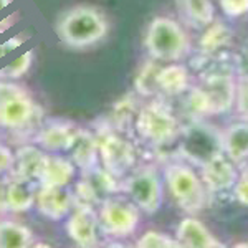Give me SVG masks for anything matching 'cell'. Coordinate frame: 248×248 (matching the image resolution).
I'll return each instance as SVG.
<instances>
[{
  "label": "cell",
  "mask_w": 248,
  "mask_h": 248,
  "mask_svg": "<svg viewBox=\"0 0 248 248\" xmlns=\"http://www.w3.org/2000/svg\"><path fill=\"white\" fill-rule=\"evenodd\" d=\"M212 248H225V247H223V245H222V243L215 242V245H214V247H212Z\"/></svg>",
  "instance_id": "f35d334b"
},
{
  "label": "cell",
  "mask_w": 248,
  "mask_h": 248,
  "mask_svg": "<svg viewBox=\"0 0 248 248\" xmlns=\"http://www.w3.org/2000/svg\"><path fill=\"white\" fill-rule=\"evenodd\" d=\"M99 227L109 237H127L138 229L141 214L133 201L121 197H106L99 203Z\"/></svg>",
  "instance_id": "52a82bcc"
},
{
  "label": "cell",
  "mask_w": 248,
  "mask_h": 248,
  "mask_svg": "<svg viewBox=\"0 0 248 248\" xmlns=\"http://www.w3.org/2000/svg\"><path fill=\"white\" fill-rule=\"evenodd\" d=\"M37 190L33 182L10 179L7 190V205L10 212H27L35 205Z\"/></svg>",
  "instance_id": "ffe728a7"
},
{
  "label": "cell",
  "mask_w": 248,
  "mask_h": 248,
  "mask_svg": "<svg viewBox=\"0 0 248 248\" xmlns=\"http://www.w3.org/2000/svg\"><path fill=\"white\" fill-rule=\"evenodd\" d=\"M136 248H184L177 238H172L162 232L149 230L136 243Z\"/></svg>",
  "instance_id": "cb8c5ba5"
},
{
  "label": "cell",
  "mask_w": 248,
  "mask_h": 248,
  "mask_svg": "<svg viewBox=\"0 0 248 248\" xmlns=\"http://www.w3.org/2000/svg\"><path fill=\"white\" fill-rule=\"evenodd\" d=\"M40 114V108L25 88L0 81V127L25 129Z\"/></svg>",
  "instance_id": "3957f363"
},
{
  "label": "cell",
  "mask_w": 248,
  "mask_h": 248,
  "mask_svg": "<svg viewBox=\"0 0 248 248\" xmlns=\"http://www.w3.org/2000/svg\"><path fill=\"white\" fill-rule=\"evenodd\" d=\"M144 45L154 60L177 62L189 50V38L175 20L155 17L147 27Z\"/></svg>",
  "instance_id": "7a4b0ae2"
},
{
  "label": "cell",
  "mask_w": 248,
  "mask_h": 248,
  "mask_svg": "<svg viewBox=\"0 0 248 248\" xmlns=\"http://www.w3.org/2000/svg\"><path fill=\"white\" fill-rule=\"evenodd\" d=\"M155 75L157 71L153 73V65H147L144 70L139 73L138 79H136V88L141 94H151L154 91V88L157 86L155 83Z\"/></svg>",
  "instance_id": "4316f807"
},
{
  "label": "cell",
  "mask_w": 248,
  "mask_h": 248,
  "mask_svg": "<svg viewBox=\"0 0 248 248\" xmlns=\"http://www.w3.org/2000/svg\"><path fill=\"white\" fill-rule=\"evenodd\" d=\"M223 154L233 162L248 159V123L232 124L225 133H222Z\"/></svg>",
  "instance_id": "d6986e66"
},
{
  "label": "cell",
  "mask_w": 248,
  "mask_h": 248,
  "mask_svg": "<svg viewBox=\"0 0 248 248\" xmlns=\"http://www.w3.org/2000/svg\"><path fill=\"white\" fill-rule=\"evenodd\" d=\"M105 248H127L124 243H119V242H114V243H109L108 247H105Z\"/></svg>",
  "instance_id": "8d00e7d4"
},
{
  "label": "cell",
  "mask_w": 248,
  "mask_h": 248,
  "mask_svg": "<svg viewBox=\"0 0 248 248\" xmlns=\"http://www.w3.org/2000/svg\"><path fill=\"white\" fill-rule=\"evenodd\" d=\"M17 15L18 14H14V15H10V17H5L3 20H0V35L15 25V22H17V18H18Z\"/></svg>",
  "instance_id": "836d02e7"
},
{
  "label": "cell",
  "mask_w": 248,
  "mask_h": 248,
  "mask_svg": "<svg viewBox=\"0 0 248 248\" xmlns=\"http://www.w3.org/2000/svg\"><path fill=\"white\" fill-rule=\"evenodd\" d=\"M25 40H27V37H23V35H15V37L9 38L7 42L0 43V60L5 58L9 53H12V51H14L15 48L22 46Z\"/></svg>",
  "instance_id": "f546056e"
},
{
  "label": "cell",
  "mask_w": 248,
  "mask_h": 248,
  "mask_svg": "<svg viewBox=\"0 0 248 248\" xmlns=\"http://www.w3.org/2000/svg\"><path fill=\"white\" fill-rule=\"evenodd\" d=\"M75 174H77V166H75L73 161L62 157V155L46 154L38 182L40 186L66 187L75 179Z\"/></svg>",
  "instance_id": "2e32d148"
},
{
  "label": "cell",
  "mask_w": 248,
  "mask_h": 248,
  "mask_svg": "<svg viewBox=\"0 0 248 248\" xmlns=\"http://www.w3.org/2000/svg\"><path fill=\"white\" fill-rule=\"evenodd\" d=\"M108 20L98 9L90 5H78L66 10L57 22V35L63 43L73 48H86L108 33Z\"/></svg>",
  "instance_id": "6da1fadb"
},
{
  "label": "cell",
  "mask_w": 248,
  "mask_h": 248,
  "mask_svg": "<svg viewBox=\"0 0 248 248\" xmlns=\"http://www.w3.org/2000/svg\"><path fill=\"white\" fill-rule=\"evenodd\" d=\"M12 164H14V154L7 146L0 144V174L5 170H10Z\"/></svg>",
  "instance_id": "1f68e13d"
},
{
  "label": "cell",
  "mask_w": 248,
  "mask_h": 248,
  "mask_svg": "<svg viewBox=\"0 0 248 248\" xmlns=\"http://www.w3.org/2000/svg\"><path fill=\"white\" fill-rule=\"evenodd\" d=\"M155 83L157 88L169 94H179L186 91L187 85H189V73L187 68L182 65H169L157 70L155 75Z\"/></svg>",
  "instance_id": "44dd1931"
},
{
  "label": "cell",
  "mask_w": 248,
  "mask_h": 248,
  "mask_svg": "<svg viewBox=\"0 0 248 248\" xmlns=\"http://www.w3.org/2000/svg\"><path fill=\"white\" fill-rule=\"evenodd\" d=\"M35 205L43 217L58 222L73 210L75 195L66 187L40 186L35 197Z\"/></svg>",
  "instance_id": "7c38bea8"
},
{
  "label": "cell",
  "mask_w": 248,
  "mask_h": 248,
  "mask_svg": "<svg viewBox=\"0 0 248 248\" xmlns=\"http://www.w3.org/2000/svg\"><path fill=\"white\" fill-rule=\"evenodd\" d=\"M78 129L70 123H50L38 131L35 136V142L48 153H58V151H70L77 139Z\"/></svg>",
  "instance_id": "9a60e30c"
},
{
  "label": "cell",
  "mask_w": 248,
  "mask_h": 248,
  "mask_svg": "<svg viewBox=\"0 0 248 248\" xmlns=\"http://www.w3.org/2000/svg\"><path fill=\"white\" fill-rule=\"evenodd\" d=\"M9 182H10V179H2V181H0V212L9 210V205H7V190H9Z\"/></svg>",
  "instance_id": "d6a6232c"
},
{
  "label": "cell",
  "mask_w": 248,
  "mask_h": 248,
  "mask_svg": "<svg viewBox=\"0 0 248 248\" xmlns=\"http://www.w3.org/2000/svg\"><path fill=\"white\" fill-rule=\"evenodd\" d=\"M30 248H51V245H48V243H45V242H37V243H33Z\"/></svg>",
  "instance_id": "e575fe53"
},
{
  "label": "cell",
  "mask_w": 248,
  "mask_h": 248,
  "mask_svg": "<svg viewBox=\"0 0 248 248\" xmlns=\"http://www.w3.org/2000/svg\"><path fill=\"white\" fill-rule=\"evenodd\" d=\"M220 9L230 18L248 14V0H220Z\"/></svg>",
  "instance_id": "f1b7e54d"
},
{
  "label": "cell",
  "mask_w": 248,
  "mask_h": 248,
  "mask_svg": "<svg viewBox=\"0 0 248 248\" xmlns=\"http://www.w3.org/2000/svg\"><path fill=\"white\" fill-rule=\"evenodd\" d=\"M124 190L139 210L146 214H154L162 203V184L159 174L153 167H144L136 174L127 177Z\"/></svg>",
  "instance_id": "ba28073f"
},
{
  "label": "cell",
  "mask_w": 248,
  "mask_h": 248,
  "mask_svg": "<svg viewBox=\"0 0 248 248\" xmlns=\"http://www.w3.org/2000/svg\"><path fill=\"white\" fill-rule=\"evenodd\" d=\"M33 65V50H27L20 57L14 58L9 65H5L0 70V78L3 79H18L23 75L29 73V70Z\"/></svg>",
  "instance_id": "603a6c76"
},
{
  "label": "cell",
  "mask_w": 248,
  "mask_h": 248,
  "mask_svg": "<svg viewBox=\"0 0 248 248\" xmlns=\"http://www.w3.org/2000/svg\"><path fill=\"white\" fill-rule=\"evenodd\" d=\"M98 151L103 167L116 177L126 174L136 162L134 146L116 133H103L98 138Z\"/></svg>",
  "instance_id": "30bf717a"
},
{
  "label": "cell",
  "mask_w": 248,
  "mask_h": 248,
  "mask_svg": "<svg viewBox=\"0 0 248 248\" xmlns=\"http://www.w3.org/2000/svg\"><path fill=\"white\" fill-rule=\"evenodd\" d=\"M99 217L93 205L73 207L66 222V233L79 248H96L99 240Z\"/></svg>",
  "instance_id": "8fae6325"
},
{
  "label": "cell",
  "mask_w": 248,
  "mask_h": 248,
  "mask_svg": "<svg viewBox=\"0 0 248 248\" xmlns=\"http://www.w3.org/2000/svg\"><path fill=\"white\" fill-rule=\"evenodd\" d=\"M237 103H238V111L245 118H248V79H245V81L238 85Z\"/></svg>",
  "instance_id": "4dcf8cb0"
},
{
  "label": "cell",
  "mask_w": 248,
  "mask_h": 248,
  "mask_svg": "<svg viewBox=\"0 0 248 248\" xmlns=\"http://www.w3.org/2000/svg\"><path fill=\"white\" fill-rule=\"evenodd\" d=\"M179 151L189 162L202 167L203 164L223 154L222 133H218L214 126H209V124H190L189 127L184 129L181 136Z\"/></svg>",
  "instance_id": "5b68a950"
},
{
  "label": "cell",
  "mask_w": 248,
  "mask_h": 248,
  "mask_svg": "<svg viewBox=\"0 0 248 248\" xmlns=\"http://www.w3.org/2000/svg\"><path fill=\"white\" fill-rule=\"evenodd\" d=\"M136 131L142 139L157 146L169 144L181 134L175 116L161 103H151L139 111L136 118Z\"/></svg>",
  "instance_id": "8992f818"
},
{
  "label": "cell",
  "mask_w": 248,
  "mask_h": 248,
  "mask_svg": "<svg viewBox=\"0 0 248 248\" xmlns=\"http://www.w3.org/2000/svg\"><path fill=\"white\" fill-rule=\"evenodd\" d=\"M31 230L22 223L2 220L0 222V248H30Z\"/></svg>",
  "instance_id": "7402d4cb"
},
{
  "label": "cell",
  "mask_w": 248,
  "mask_h": 248,
  "mask_svg": "<svg viewBox=\"0 0 248 248\" xmlns=\"http://www.w3.org/2000/svg\"><path fill=\"white\" fill-rule=\"evenodd\" d=\"M175 238L184 248H212L217 242L201 220L194 217H187L179 223Z\"/></svg>",
  "instance_id": "e0dca14e"
},
{
  "label": "cell",
  "mask_w": 248,
  "mask_h": 248,
  "mask_svg": "<svg viewBox=\"0 0 248 248\" xmlns=\"http://www.w3.org/2000/svg\"><path fill=\"white\" fill-rule=\"evenodd\" d=\"M229 40V31L223 25H215L203 35L202 38V46L205 50H215V48L225 45V42Z\"/></svg>",
  "instance_id": "484cf974"
},
{
  "label": "cell",
  "mask_w": 248,
  "mask_h": 248,
  "mask_svg": "<svg viewBox=\"0 0 248 248\" xmlns=\"http://www.w3.org/2000/svg\"><path fill=\"white\" fill-rule=\"evenodd\" d=\"M232 189H233L235 199H237L242 205L248 207V164L238 172V177Z\"/></svg>",
  "instance_id": "83f0119b"
},
{
  "label": "cell",
  "mask_w": 248,
  "mask_h": 248,
  "mask_svg": "<svg viewBox=\"0 0 248 248\" xmlns=\"http://www.w3.org/2000/svg\"><path fill=\"white\" fill-rule=\"evenodd\" d=\"M238 177L235 162L230 161L225 154H220L201 167V179L207 190L223 192L233 187Z\"/></svg>",
  "instance_id": "4fadbf2b"
},
{
  "label": "cell",
  "mask_w": 248,
  "mask_h": 248,
  "mask_svg": "<svg viewBox=\"0 0 248 248\" xmlns=\"http://www.w3.org/2000/svg\"><path fill=\"white\" fill-rule=\"evenodd\" d=\"M233 248H248V243L245 242H240V243H235Z\"/></svg>",
  "instance_id": "74e56055"
},
{
  "label": "cell",
  "mask_w": 248,
  "mask_h": 248,
  "mask_svg": "<svg viewBox=\"0 0 248 248\" xmlns=\"http://www.w3.org/2000/svg\"><path fill=\"white\" fill-rule=\"evenodd\" d=\"M187 14L201 23H210L214 18V5L209 0H186Z\"/></svg>",
  "instance_id": "d4e9b609"
},
{
  "label": "cell",
  "mask_w": 248,
  "mask_h": 248,
  "mask_svg": "<svg viewBox=\"0 0 248 248\" xmlns=\"http://www.w3.org/2000/svg\"><path fill=\"white\" fill-rule=\"evenodd\" d=\"M12 2H14V0H0V12H2L3 9H7Z\"/></svg>",
  "instance_id": "d590c367"
},
{
  "label": "cell",
  "mask_w": 248,
  "mask_h": 248,
  "mask_svg": "<svg viewBox=\"0 0 248 248\" xmlns=\"http://www.w3.org/2000/svg\"><path fill=\"white\" fill-rule=\"evenodd\" d=\"M167 189L172 199L181 209L187 212H197L205 205V186L197 172L187 164H169L164 172Z\"/></svg>",
  "instance_id": "277c9868"
},
{
  "label": "cell",
  "mask_w": 248,
  "mask_h": 248,
  "mask_svg": "<svg viewBox=\"0 0 248 248\" xmlns=\"http://www.w3.org/2000/svg\"><path fill=\"white\" fill-rule=\"evenodd\" d=\"M70 151H71V161L81 170L88 172L94 169L96 164H98V157H99L98 139L91 133H88V131L78 129L77 139H75Z\"/></svg>",
  "instance_id": "ac0fdd59"
},
{
  "label": "cell",
  "mask_w": 248,
  "mask_h": 248,
  "mask_svg": "<svg viewBox=\"0 0 248 248\" xmlns=\"http://www.w3.org/2000/svg\"><path fill=\"white\" fill-rule=\"evenodd\" d=\"M235 98V86L230 78H210L203 88H197L190 96V106L197 113L218 114L229 111Z\"/></svg>",
  "instance_id": "9c48e42d"
},
{
  "label": "cell",
  "mask_w": 248,
  "mask_h": 248,
  "mask_svg": "<svg viewBox=\"0 0 248 248\" xmlns=\"http://www.w3.org/2000/svg\"><path fill=\"white\" fill-rule=\"evenodd\" d=\"M46 154L35 146H22L14 154V164L10 167V179L35 182L42 174Z\"/></svg>",
  "instance_id": "5bb4252c"
}]
</instances>
